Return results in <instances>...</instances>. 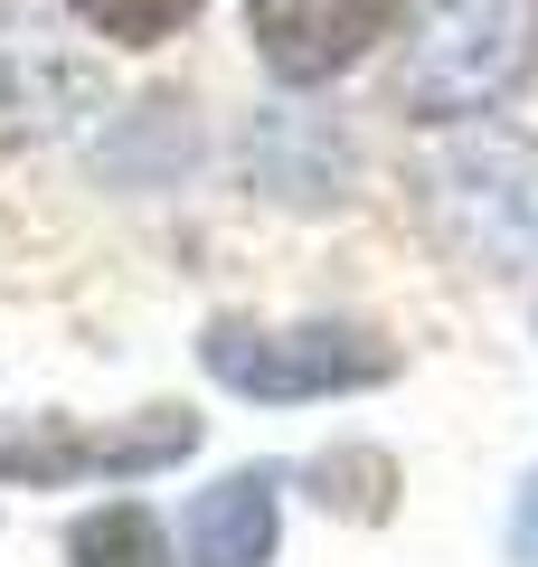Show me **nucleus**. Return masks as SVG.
<instances>
[{"mask_svg":"<svg viewBox=\"0 0 538 567\" xmlns=\"http://www.w3.org/2000/svg\"><path fill=\"white\" fill-rule=\"evenodd\" d=\"M416 0H256L246 29H256V58L283 85H321L350 58H369L379 39H397Z\"/></svg>","mask_w":538,"mask_h":567,"instance_id":"5","label":"nucleus"},{"mask_svg":"<svg viewBox=\"0 0 538 567\" xmlns=\"http://www.w3.org/2000/svg\"><path fill=\"white\" fill-rule=\"evenodd\" d=\"M425 218L482 275L538 256V152L519 133H454L425 162Z\"/></svg>","mask_w":538,"mask_h":567,"instance_id":"1","label":"nucleus"},{"mask_svg":"<svg viewBox=\"0 0 538 567\" xmlns=\"http://www.w3.org/2000/svg\"><path fill=\"white\" fill-rule=\"evenodd\" d=\"M179 539H189V567H265L275 558V473L246 464L227 483H208L179 520Z\"/></svg>","mask_w":538,"mask_h":567,"instance_id":"6","label":"nucleus"},{"mask_svg":"<svg viewBox=\"0 0 538 567\" xmlns=\"http://www.w3.org/2000/svg\"><path fill=\"white\" fill-rule=\"evenodd\" d=\"M510 548H519V567H538V483L519 492V520H510Z\"/></svg>","mask_w":538,"mask_h":567,"instance_id":"9","label":"nucleus"},{"mask_svg":"<svg viewBox=\"0 0 538 567\" xmlns=\"http://www.w3.org/2000/svg\"><path fill=\"white\" fill-rule=\"evenodd\" d=\"M66 558H76V567H170V558H161V520L142 502L85 511V520L66 529Z\"/></svg>","mask_w":538,"mask_h":567,"instance_id":"7","label":"nucleus"},{"mask_svg":"<svg viewBox=\"0 0 538 567\" xmlns=\"http://www.w3.org/2000/svg\"><path fill=\"white\" fill-rule=\"evenodd\" d=\"M199 445V416L179 406H152L142 425H114V435H76V425H10L0 435V483H76V473H161Z\"/></svg>","mask_w":538,"mask_h":567,"instance_id":"4","label":"nucleus"},{"mask_svg":"<svg viewBox=\"0 0 538 567\" xmlns=\"http://www.w3.org/2000/svg\"><path fill=\"white\" fill-rule=\"evenodd\" d=\"M529 66H538V0H482V10L416 39L397 95L416 104V123H463V114L510 104L529 85Z\"/></svg>","mask_w":538,"mask_h":567,"instance_id":"2","label":"nucleus"},{"mask_svg":"<svg viewBox=\"0 0 538 567\" xmlns=\"http://www.w3.org/2000/svg\"><path fill=\"white\" fill-rule=\"evenodd\" d=\"M199 360L218 369L237 398H350V388L397 379V350L369 341L350 322H293V331H256V322H208Z\"/></svg>","mask_w":538,"mask_h":567,"instance_id":"3","label":"nucleus"},{"mask_svg":"<svg viewBox=\"0 0 538 567\" xmlns=\"http://www.w3.org/2000/svg\"><path fill=\"white\" fill-rule=\"evenodd\" d=\"M76 20L123 39V48H161L179 20H199V0H76Z\"/></svg>","mask_w":538,"mask_h":567,"instance_id":"8","label":"nucleus"}]
</instances>
